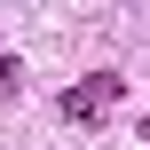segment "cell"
<instances>
[{"instance_id": "6da1fadb", "label": "cell", "mask_w": 150, "mask_h": 150, "mask_svg": "<svg viewBox=\"0 0 150 150\" xmlns=\"http://www.w3.org/2000/svg\"><path fill=\"white\" fill-rule=\"evenodd\" d=\"M119 95H127V79H119V71H95V79H79V87H63V127H95Z\"/></svg>"}]
</instances>
